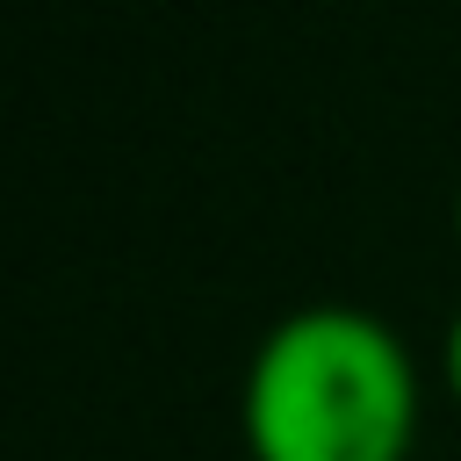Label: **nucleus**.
Instances as JSON below:
<instances>
[{
  "mask_svg": "<svg viewBox=\"0 0 461 461\" xmlns=\"http://www.w3.org/2000/svg\"><path fill=\"white\" fill-rule=\"evenodd\" d=\"M454 230H461V202H454Z\"/></svg>",
  "mask_w": 461,
  "mask_h": 461,
  "instance_id": "obj_3",
  "label": "nucleus"
},
{
  "mask_svg": "<svg viewBox=\"0 0 461 461\" xmlns=\"http://www.w3.org/2000/svg\"><path fill=\"white\" fill-rule=\"evenodd\" d=\"M447 382H454V396H461V317L447 324Z\"/></svg>",
  "mask_w": 461,
  "mask_h": 461,
  "instance_id": "obj_2",
  "label": "nucleus"
},
{
  "mask_svg": "<svg viewBox=\"0 0 461 461\" xmlns=\"http://www.w3.org/2000/svg\"><path fill=\"white\" fill-rule=\"evenodd\" d=\"M418 367L367 310H295L245 367L252 461H411Z\"/></svg>",
  "mask_w": 461,
  "mask_h": 461,
  "instance_id": "obj_1",
  "label": "nucleus"
}]
</instances>
